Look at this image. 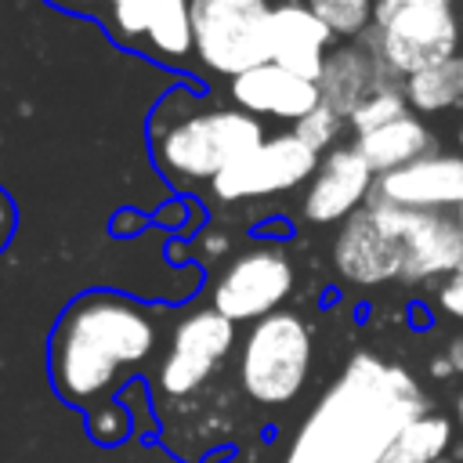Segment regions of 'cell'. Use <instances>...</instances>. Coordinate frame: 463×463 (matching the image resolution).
Wrapping results in <instances>:
<instances>
[{
	"mask_svg": "<svg viewBox=\"0 0 463 463\" xmlns=\"http://www.w3.org/2000/svg\"><path fill=\"white\" fill-rule=\"evenodd\" d=\"M159 347V322L148 304L119 289H87L65 304L47 340L54 394L87 420L119 405L116 391L141 373Z\"/></svg>",
	"mask_w": 463,
	"mask_h": 463,
	"instance_id": "1",
	"label": "cell"
},
{
	"mask_svg": "<svg viewBox=\"0 0 463 463\" xmlns=\"http://www.w3.org/2000/svg\"><path fill=\"white\" fill-rule=\"evenodd\" d=\"M105 22L119 43L137 47L148 29V0H105Z\"/></svg>",
	"mask_w": 463,
	"mask_h": 463,
	"instance_id": "24",
	"label": "cell"
},
{
	"mask_svg": "<svg viewBox=\"0 0 463 463\" xmlns=\"http://www.w3.org/2000/svg\"><path fill=\"white\" fill-rule=\"evenodd\" d=\"M264 123L242 109H192L152 123L156 166L177 184H213L228 166L250 156L264 141Z\"/></svg>",
	"mask_w": 463,
	"mask_h": 463,
	"instance_id": "3",
	"label": "cell"
},
{
	"mask_svg": "<svg viewBox=\"0 0 463 463\" xmlns=\"http://www.w3.org/2000/svg\"><path fill=\"white\" fill-rule=\"evenodd\" d=\"M427 412L416 376L373 351H354L289 438L282 463H380L391 438Z\"/></svg>",
	"mask_w": 463,
	"mask_h": 463,
	"instance_id": "2",
	"label": "cell"
},
{
	"mask_svg": "<svg viewBox=\"0 0 463 463\" xmlns=\"http://www.w3.org/2000/svg\"><path fill=\"white\" fill-rule=\"evenodd\" d=\"M373 206L402 246V282L445 279L456 268H463V235L456 213L405 210L387 203H373Z\"/></svg>",
	"mask_w": 463,
	"mask_h": 463,
	"instance_id": "10",
	"label": "cell"
},
{
	"mask_svg": "<svg viewBox=\"0 0 463 463\" xmlns=\"http://www.w3.org/2000/svg\"><path fill=\"white\" fill-rule=\"evenodd\" d=\"M354 148L369 163V170L380 177V174H394V170L430 156L434 152V134L420 116L409 112V116H402V119H394V123H387L373 134L354 137Z\"/></svg>",
	"mask_w": 463,
	"mask_h": 463,
	"instance_id": "17",
	"label": "cell"
},
{
	"mask_svg": "<svg viewBox=\"0 0 463 463\" xmlns=\"http://www.w3.org/2000/svg\"><path fill=\"white\" fill-rule=\"evenodd\" d=\"M47 4L76 14H105V0H47Z\"/></svg>",
	"mask_w": 463,
	"mask_h": 463,
	"instance_id": "27",
	"label": "cell"
},
{
	"mask_svg": "<svg viewBox=\"0 0 463 463\" xmlns=\"http://www.w3.org/2000/svg\"><path fill=\"white\" fill-rule=\"evenodd\" d=\"M297 286V271L286 250L279 246H250L235 253L224 271L210 286V307L228 322H260L289 300Z\"/></svg>",
	"mask_w": 463,
	"mask_h": 463,
	"instance_id": "7",
	"label": "cell"
},
{
	"mask_svg": "<svg viewBox=\"0 0 463 463\" xmlns=\"http://www.w3.org/2000/svg\"><path fill=\"white\" fill-rule=\"evenodd\" d=\"M315 362V336L311 326L297 311H275L253 322L239 344V383L242 394L257 405L279 409L289 405Z\"/></svg>",
	"mask_w": 463,
	"mask_h": 463,
	"instance_id": "5",
	"label": "cell"
},
{
	"mask_svg": "<svg viewBox=\"0 0 463 463\" xmlns=\"http://www.w3.org/2000/svg\"><path fill=\"white\" fill-rule=\"evenodd\" d=\"M318 152H311L293 130L264 137L250 156H242L235 166H228L210 192L221 203H246V199H268L293 192L307 184L318 170Z\"/></svg>",
	"mask_w": 463,
	"mask_h": 463,
	"instance_id": "8",
	"label": "cell"
},
{
	"mask_svg": "<svg viewBox=\"0 0 463 463\" xmlns=\"http://www.w3.org/2000/svg\"><path fill=\"white\" fill-rule=\"evenodd\" d=\"M145 47L156 54V61L181 65L195 54L192 40V0H148V29Z\"/></svg>",
	"mask_w": 463,
	"mask_h": 463,
	"instance_id": "19",
	"label": "cell"
},
{
	"mask_svg": "<svg viewBox=\"0 0 463 463\" xmlns=\"http://www.w3.org/2000/svg\"><path fill=\"white\" fill-rule=\"evenodd\" d=\"M387 80H409L412 72L459 54V11L456 0H376L373 29L362 36Z\"/></svg>",
	"mask_w": 463,
	"mask_h": 463,
	"instance_id": "4",
	"label": "cell"
},
{
	"mask_svg": "<svg viewBox=\"0 0 463 463\" xmlns=\"http://www.w3.org/2000/svg\"><path fill=\"white\" fill-rule=\"evenodd\" d=\"M235 347V322H228L213 307H199L184 315L166 344V354L159 362V391L166 398H188L195 394L232 354Z\"/></svg>",
	"mask_w": 463,
	"mask_h": 463,
	"instance_id": "9",
	"label": "cell"
},
{
	"mask_svg": "<svg viewBox=\"0 0 463 463\" xmlns=\"http://www.w3.org/2000/svg\"><path fill=\"white\" fill-rule=\"evenodd\" d=\"M333 36H365L373 29V14H376V0H304Z\"/></svg>",
	"mask_w": 463,
	"mask_h": 463,
	"instance_id": "22",
	"label": "cell"
},
{
	"mask_svg": "<svg viewBox=\"0 0 463 463\" xmlns=\"http://www.w3.org/2000/svg\"><path fill=\"white\" fill-rule=\"evenodd\" d=\"M333 268L351 286L402 282V246L387 232L373 203H365L354 217L340 224L333 239Z\"/></svg>",
	"mask_w": 463,
	"mask_h": 463,
	"instance_id": "12",
	"label": "cell"
},
{
	"mask_svg": "<svg viewBox=\"0 0 463 463\" xmlns=\"http://www.w3.org/2000/svg\"><path fill=\"white\" fill-rule=\"evenodd\" d=\"M456 420H459V427H463V394L456 398Z\"/></svg>",
	"mask_w": 463,
	"mask_h": 463,
	"instance_id": "28",
	"label": "cell"
},
{
	"mask_svg": "<svg viewBox=\"0 0 463 463\" xmlns=\"http://www.w3.org/2000/svg\"><path fill=\"white\" fill-rule=\"evenodd\" d=\"M459 7H463V0H459Z\"/></svg>",
	"mask_w": 463,
	"mask_h": 463,
	"instance_id": "32",
	"label": "cell"
},
{
	"mask_svg": "<svg viewBox=\"0 0 463 463\" xmlns=\"http://www.w3.org/2000/svg\"><path fill=\"white\" fill-rule=\"evenodd\" d=\"M456 141H459V152H463V127H459V134H456Z\"/></svg>",
	"mask_w": 463,
	"mask_h": 463,
	"instance_id": "30",
	"label": "cell"
},
{
	"mask_svg": "<svg viewBox=\"0 0 463 463\" xmlns=\"http://www.w3.org/2000/svg\"><path fill=\"white\" fill-rule=\"evenodd\" d=\"M434 300H438V307H441L449 318H459V322H463V268H456L452 275L441 279Z\"/></svg>",
	"mask_w": 463,
	"mask_h": 463,
	"instance_id": "25",
	"label": "cell"
},
{
	"mask_svg": "<svg viewBox=\"0 0 463 463\" xmlns=\"http://www.w3.org/2000/svg\"><path fill=\"white\" fill-rule=\"evenodd\" d=\"M452 445V420L441 412H423L409 420L387 445L380 463H438Z\"/></svg>",
	"mask_w": 463,
	"mask_h": 463,
	"instance_id": "20",
	"label": "cell"
},
{
	"mask_svg": "<svg viewBox=\"0 0 463 463\" xmlns=\"http://www.w3.org/2000/svg\"><path fill=\"white\" fill-rule=\"evenodd\" d=\"M333 33L326 29V22L304 4V0H282L271 4V18H268V61L318 83L329 47H333Z\"/></svg>",
	"mask_w": 463,
	"mask_h": 463,
	"instance_id": "15",
	"label": "cell"
},
{
	"mask_svg": "<svg viewBox=\"0 0 463 463\" xmlns=\"http://www.w3.org/2000/svg\"><path fill=\"white\" fill-rule=\"evenodd\" d=\"M14 228H18V213H14V203H11V195L0 188V253H4V246L11 242Z\"/></svg>",
	"mask_w": 463,
	"mask_h": 463,
	"instance_id": "26",
	"label": "cell"
},
{
	"mask_svg": "<svg viewBox=\"0 0 463 463\" xmlns=\"http://www.w3.org/2000/svg\"><path fill=\"white\" fill-rule=\"evenodd\" d=\"M438 463H456V459H449V456H445V459H438Z\"/></svg>",
	"mask_w": 463,
	"mask_h": 463,
	"instance_id": "31",
	"label": "cell"
},
{
	"mask_svg": "<svg viewBox=\"0 0 463 463\" xmlns=\"http://www.w3.org/2000/svg\"><path fill=\"white\" fill-rule=\"evenodd\" d=\"M271 0H192L195 58L217 76H242L268 61Z\"/></svg>",
	"mask_w": 463,
	"mask_h": 463,
	"instance_id": "6",
	"label": "cell"
},
{
	"mask_svg": "<svg viewBox=\"0 0 463 463\" xmlns=\"http://www.w3.org/2000/svg\"><path fill=\"white\" fill-rule=\"evenodd\" d=\"M380 83H394V80H387V72H383V65L376 61L373 47L362 40V47H358V43L336 47V51L326 58V69H322V76H318V94H322V105H329L333 112H340V116L347 119V116L354 112V105H358L369 90H376Z\"/></svg>",
	"mask_w": 463,
	"mask_h": 463,
	"instance_id": "16",
	"label": "cell"
},
{
	"mask_svg": "<svg viewBox=\"0 0 463 463\" xmlns=\"http://www.w3.org/2000/svg\"><path fill=\"white\" fill-rule=\"evenodd\" d=\"M402 116H409V101H405L402 87L398 83H380L376 90H369L354 105V112L347 116V127L354 130V137H362V134H373V130H380V127H387Z\"/></svg>",
	"mask_w": 463,
	"mask_h": 463,
	"instance_id": "21",
	"label": "cell"
},
{
	"mask_svg": "<svg viewBox=\"0 0 463 463\" xmlns=\"http://www.w3.org/2000/svg\"><path fill=\"white\" fill-rule=\"evenodd\" d=\"M456 224H459V235H463V210L456 213Z\"/></svg>",
	"mask_w": 463,
	"mask_h": 463,
	"instance_id": "29",
	"label": "cell"
},
{
	"mask_svg": "<svg viewBox=\"0 0 463 463\" xmlns=\"http://www.w3.org/2000/svg\"><path fill=\"white\" fill-rule=\"evenodd\" d=\"M369 203L459 213L463 210V152H430L394 174H380Z\"/></svg>",
	"mask_w": 463,
	"mask_h": 463,
	"instance_id": "11",
	"label": "cell"
},
{
	"mask_svg": "<svg viewBox=\"0 0 463 463\" xmlns=\"http://www.w3.org/2000/svg\"><path fill=\"white\" fill-rule=\"evenodd\" d=\"M235 109L257 116L260 123L264 119H282V123H300L304 116H311L318 105H322V94H318V83L275 65V61H264L257 69H246L242 76L232 80L228 87Z\"/></svg>",
	"mask_w": 463,
	"mask_h": 463,
	"instance_id": "14",
	"label": "cell"
},
{
	"mask_svg": "<svg viewBox=\"0 0 463 463\" xmlns=\"http://www.w3.org/2000/svg\"><path fill=\"white\" fill-rule=\"evenodd\" d=\"M373 184H376V174L358 156V148L336 145L318 159V170L307 181L300 210L311 224H336V221L344 224L373 199Z\"/></svg>",
	"mask_w": 463,
	"mask_h": 463,
	"instance_id": "13",
	"label": "cell"
},
{
	"mask_svg": "<svg viewBox=\"0 0 463 463\" xmlns=\"http://www.w3.org/2000/svg\"><path fill=\"white\" fill-rule=\"evenodd\" d=\"M344 127H347V119H344L340 112H333L329 105H318L311 116H304L300 123H293V134H297L311 152L326 156V152H333V148L340 145Z\"/></svg>",
	"mask_w": 463,
	"mask_h": 463,
	"instance_id": "23",
	"label": "cell"
},
{
	"mask_svg": "<svg viewBox=\"0 0 463 463\" xmlns=\"http://www.w3.org/2000/svg\"><path fill=\"white\" fill-rule=\"evenodd\" d=\"M402 94L412 116H438L463 105V54L441 58L409 80H402Z\"/></svg>",
	"mask_w": 463,
	"mask_h": 463,
	"instance_id": "18",
	"label": "cell"
}]
</instances>
